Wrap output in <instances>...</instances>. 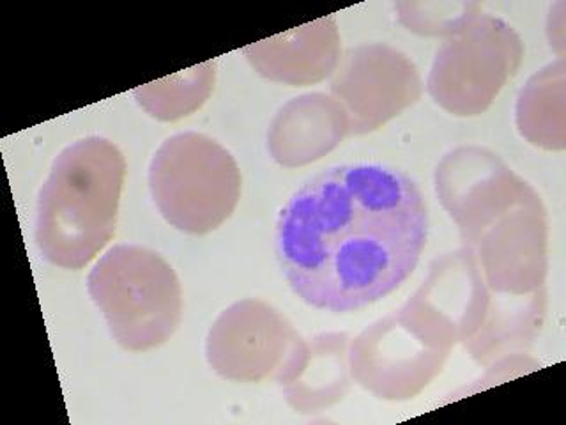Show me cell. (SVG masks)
<instances>
[{
  "label": "cell",
  "instance_id": "obj_1",
  "mask_svg": "<svg viewBox=\"0 0 566 425\" xmlns=\"http://www.w3.org/2000/svg\"><path fill=\"white\" fill-rule=\"evenodd\" d=\"M429 239L420 186L400 168H327L280 211L274 248L283 277L306 305L349 314L397 291Z\"/></svg>",
  "mask_w": 566,
  "mask_h": 425
},
{
  "label": "cell",
  "instance_id": "obj_2",
  "mask_svg": "<svg viewBox=\"0 0 566 425\" xmlns=\"http://www.w3.org/2000/svg\"><path fill=\"white\" fill-rule=\"evenodd\" d=\"M436 194L455 220L492 305L547 292V211L538 191L500 155L478 146L450 151L436 168Z\"/></svg>",
  "mask_w": 566,
  "mask_h": 425
},
{
  "label": "cell",
  "instance_id": "obj_3",
  "mask_svg": "<svg viewBox=\"0 0 566 425\" xmlns=\"http://www.w3.org/2000/svg\"><path fill=\"white\" fill-rule=\"evenodd\" d=\"M126 158L114 142L85 137L62 149L41 186L34 238L44 261L84 270L119 220Z\"/></svg>",
  "mask_w": 566,
  "mask_h": 425
},
{
  "label": "cell",
  "instance_id": "obj_4",
  "mask_svg": "<svg viewBox=\"0 0 566 425\" xmlns=\"http://www.w3.org/2000/svg\"><path fill=\"white\" fill-rule=\"evenodd\" d=\"M87 291L114 341L132 353L164 345L181 323V282L150 248L114 245L88 273Z\"/></svg>",
  "mask_w": 566,
  "mask_h": 425
},
{
  "label": "cell",
  "instance_id": "obj_5",
  "mask_svg": "<svg viewBox=\"0 0 566 425\" xmlns=\"http://www.w3.org/2000/svg\"><path fill=\"white\" fill-rule=\"evenodd\" d=\"M147 179L164 220L193 236L208 235L232 217L243 185L232 153L197 132L165 138L150 159Z\"/></svg>",
  "mask_w": 566,
  "mask_h": 425
},
{
  "label": "cell",
  "instance_id": "obj_6",
  "mask_svg": "<svg viewBox=\"0 0 566 425\" xmlns=\"http://www.w3.org/2000/svg\"><path fill=\"white\" fill-rule=\"evenodd\" d=\"M524 61V43L510 23L480 13L436 53L427 91L442 111L476 117L491 108Z\"/></svg>",
  "mask_w": 566,
  "mask_h": 425
},
{
  "label": "cell",
  "instance_id": "obj_7",
  "mask_svg": "<svg viewBox=\"0 0 566 425\" xmlns=\"http://www.w3.org/2000/svg\"><path fill=\"white\" fill-rule=\"evenodd\" d=\"M450 353L451 348L433 341L398 309L350 339V374L377 398L403 403L441 374Z\"/></svg>",
  "mask_w": 566,
  "mask_h": 425
},
{
  "label": "cell",
  "instance_id": "obj_8",
  "mask_svg": "<svg viewBox=\"0 0 566 425\" xmlns=\"http://www.w3.org/2000/svg\"><path fill=\"white\" fill-rule=\"evenodd\" d=\"M329 93L347 115V135H367L420 102L423 80L406 53L389 44L365 43L342 55Z\"/></svg>",
  "mask_w": 566,
  "mask_h": 425
},
{
  "label": "cell",
  "instance_id": "obj_9",
  "mask_svg": "<svg viewBox=\"0 0 566 425\" xmlns=\"http://www.w3.org/2000/svg\"><path fill=\"white\" fill-rule=\"evenodd\" d=\"M300 336L280 310L247 298L227 307L209 328L206 359L221 380L261 383L276 374Z\"/></svg>",
  "mask_w": 566,
  "mask_h": 425
},
{
  "label": "cell",
  "instance_id": "obj_10",
  "mask_svg": "<svg viewBox=\"0 0 566 425\" xmlns=\"http://www.w3.org/2000/svg\"><path fill=\"white\" fill-rule=\"evenodd\" d=\"M491 291L464 248L433 259L420 289L400 307L411 323L448 348L468 344L485 324Z\"/></svg>",
  "mask_w": 566,
  "mask_h": 425
},
{
  "label": "cell",
  "instance_id": "obj_11",
  "mask_svg": "<svg viewBox=\"0 0 566 425\" xmlns=\"http://www.w3.org/2000/svg\"><path fill=\"white\" fill-rule=\"evenodd\" d=\"M349 348L350 336L345 332L300 336L292 344L273 377L294 412L315 415L344 401L354 383Z\"/></svg>",
  "mask_w": 566,
  "mask_h": 425
},
{
  "label": "cell",
  "instance_id": "obj_12",
  "mask_svg": "<svg viewBox=\"0 0 566 425\" xmlns=\"http://www.w3.org/2000/svg\"><path fill=\"white\" fill-rule=\"evenodd\" d=\"M340 31L335 14L244 46V58L262 79L276 84H318L338 66Z\"/></svg>",
  "mask_w": 566,
  "mask_h": 425
},
{
  "label": "cell",
  "instance_id": "obj_13",
  "mask_svg": "<svg viewBox=\"0 0 566 425\" xmlns=\"http://www.w3.org/2000/svg\"><path fill=\"white\" fill-rule=\"evenodd\" d=\"M347 133L349 121L332 94H301L289 100L271 121L268 151L282 167H305L329 155Z\"/></svg>",
  "mask_w": 566,
  "mask_h": 425
},
{
  "label": "cell",
  "instance_id": "obj_14",
  "mask_svg": "<svg viewBox=\"0 0 566 425\" xmlns=\"http://www.w3.org/2000/svg\"><path fill=\"white\" fill-rule=\"evenodd\" d=\"M522 138L544 151L566 147V61L557 59L527 80L515 105Z\"/></svg>",
  "mask_w": 566,
  "mask_h": 425
},
{
  "label": "cell",
  "instance_id": "obj_15",
  "mask_svg": "<svg viewBox=\"0 0 566 425\" xmlns=\"http://www.w3.org/2000/svg\"><path fill=\"white\" fill-rule=\"evenodd\" d=\"M214 82L217 62L208 61L133 89V96L156 120L179 121L202 108L214 91Z\"/></svg>",
  "mask_w": 566,
  "mask_h": 425
},
{
  "label": "cell",
  "instance_id": "obj_16",
  "mask_svg": "<svg viewBox=\"0 0 566 425\" xmlns=\"http://www.w3.org/2000/svg\"><path fill=\"white\" fill-rule=\"evenodd\" d=\"M398 22L407 31L427 38H451L482 13L478 2L448 0H406L395 4Z\"/></svg>",
  "mask_w": 566,
  "mask_h": 425
},
{
  "label": "cell",
  "instance_id": "obj_17",
  "mask_svg": "<svg viewBox=\"0 0 566 425\" xmlns=\"http://www.w3.org/2000/svg\"><path fill=\"white\" fill-rule=\"evenodd\" d=\"M547 35L557 59H565V2H557L548 14Z\"/></svg>",
  "mask_w": 566,
  "mask_h": 425
}]
</instances>
